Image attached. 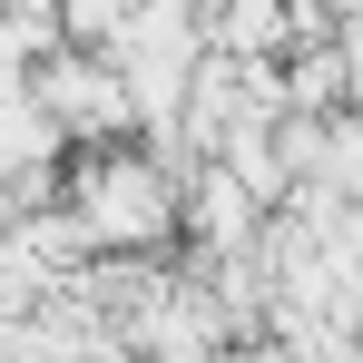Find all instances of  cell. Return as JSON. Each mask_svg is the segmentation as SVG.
Listing matches in <instances>:
<instances>
[{"instance_id": "6da1fadb", "label": "cell", "mask_w": 363, "mask_h": 363, "mask_svg": "<svg viewBox=\"0 0 363 363\" xmlns=\"http://www.w3.org/2000/svg\"><path fill=\"white\" fill-rule=\"evenodd\" d=\"M60 206L89 236V255H167L186 236V167L147 138H108V147H69Z\"/></svg>"}, {"instance_id": "7a4b0ae2", "label": "cell", "mask_w": 363, "mask_h": 363, "mask_svg": "<svg viewBox=\"0 0 363 363\" xmlns=\"http://www.w3.org/2000/svg\"><path fill=\"white\" fill-rule=\"evenodd\" d=\"M30 99L60 118L69 147H108V138H138V108H128V79L108 69V50H50L30 60Z\"/></svg>"}, {"instance_id": "3957f363", "label": "cell", "mask_w": 363, "mask_h": 363, "mask_svg": "<svg viewBox=\"0 0 363 363\" xmlns=\"http://www.w3.org/2000/svg\"><path fill=\"white\" fill-rule=\"evenodd\" d=\"M128 30V0H60V40L69 50H108Z\"/></svg>"}]
</instances>
